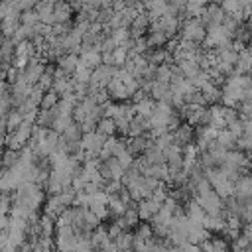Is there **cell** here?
I'll return each instance as SVG.
<instances>
[{
  "mask_svg": "<svg viewBox=\"0 0 252 252\" xmlns=\"http://www.w3.org/2000/svg\"><path fill=\"white\" fill-rule=\"evenodd\" d=\"M91 75H93V69H89V67H85L83 63H79V67H77L75 73H73V79H75L77 83H89V81H91Z\"/></svg>",
  "mask_w": 252,
  "mask_h": 252,
  "instance_id": "ffe728a7",
  "label": "cell"
},
{
  "mask_svg": "<svg viewBox=\"0 0 252 252\" xmlns=\"http://www.w3.org/2000/svg\"><path fill=\"white\" fill-rule=\"evenodd\" d=\"M224 18H226V14H224V10L220 8V4H213V2H209L205 8H203V14L199 16V20L209 28V26H220L222 22H224Z\"/></svg>",
  "mask_w": 252,
  "mask_h": 252,
  "instance_id": "5b68a950",
  "label": "cell"
},
{
  "mask_svg": "<svg viewBox=\"0 0 252 252\" xmlns=\"http://www.w3.org/2000/svg\"><path fill=\"white\" fill-rule=\"evenodd\" d=\"M79 59H81V63H83L85 67H89V69H93V71H94L98 65H102V53H100L96 47H91V49L81 47Z\"/></svg>",
  "mask_w": 252,
  "mask_h": 252,
  "instance_id": "9c48e42d",
  "label": "cell"
},
{
  "mask_svg": "<svg viewBox=\"0 0 252 252\" xmlns=\"http://www.w3.org/2000/svg\"><path fill=\"white\" fill-rule=\"evenodd\" d=\"M22 124H24V114H22L20 110H12V112L8 114V118H6L8 130H16V128H20Z\"/></svg>",
  "mask_w": 252,
  "mask_h": 252,
  "instance_id": "44dd1931",
  "label": "cell"
},
{
  "mask_svg": "<svg viewBox=\"0 0 252 252\" xmlns=\"http://www.w3.org/2000/svg\"><path fill=\"white\" fill-rule=\"evenodd\" d=\"M232 33L220 24V26H209L207 28V37H205V47L209 49H220V47H226L232 43Z\"/></svg>",
  "mask_w": 252,
  "mask_h": 252,
  "instance_id": "7a4b0ae2",
  "label": "cell"
},
{
  "mask_svg": "<svg viewBox=\"0 0 252 252\" xmlns=\"http://www.w3.org/2000/svg\"><path fill=\"white\" fill-rule=\"evenodd\" d=\"M57 252H61V250H57Z\"/></svg>",
  "mask_w": 252,
  "mask_h": 252,
  "instance_id": "4316f807",
  "label": "cell"
},
{
  "mask_svg": "<svg viewBox=\"0 0 252 252\" xmlns=\"http://www.w3.org/2000/svg\"><path fill=\"white\" fill-rule=\"evenodd\" d=\"M136 209H138V217H140V220H150V219H154V217L159 213L161 205L150 197V199H144V201H140Z\"/></svg>",
  "mask_w": 252,
  "mask_h": 252,
  "instance_id": "30bf717a",
  "label": "cell"
},
{
  "mask_svg": "<svg viewBox=\"0 0 252 252\" xmlns=\"http://www.w3.org/2000/svg\"><path fill=\"white\" fill-rule=\"evenodd\" d=\"M154 24H158L167 35H169V39L179 32V28H181V20L177 18V16H171V14H165V16H161L158 22H154Z\"/></svg>",
  "mask_w": 252,
  "mask_h": 252,
  "instance_id": "7c38bea8",
  "label": "cell"
},
{
  "mask_svg": "<svg viewBox=\"0 0 252 252\" xmlns=\"http://www.w3.org/2000/svg\"><path fill=\"white\" fill-rule=\"evenodd\" d=\"M205 177L209 179L211 187L222 197V199H228L234 195V183L224 175V171L220 167H213V169H207L205 171Z\"/></svg>",
  "mask_w": 252,
  "mask_h": 252,
  "instance_id": "6da1fadb",
  "label": "cell"
},
{
  "mask_svg": "<svg viewBox=\"0 0 252 252\" xmlns=\"http://www.w3.org/2000/svg\"><path fill=\"white\" fill-rule=\"evenodd\" d=\"M234 75H252V49L250 47H244L242 51H238Z\"/></svg>",
  "mask_w": 252,
  "mask_h": 252,
  "instance_id": "8fae6325",
  "label": "cell"
},
{
  "mask_svg": "<svg viewBox=\"0 0 252 252\" xmlns=\"http://www.w3.org/2000/svg\"><path fill=\"white\" fill-rule=\"evenodd\" d=\"M234 197L242 203V205H248L252 203V171L240 175L234 183Z\"/></svg>",
  "mask_w": 252,
  "mask_h": 252,
  "instance_id": "277c9868",
  "label": "cell"
},
{
  "mask_svg": "<svg viewBox=\"0 0 252 252\" xmlns=\"http://www.w3.org/2000/svg\"><path fill=\"white\" fill-rule=\"evenodd\" d=\"M217 142H219L224 150H236L238 136H236L234 132H230L228 128H222V130H219V134H217Z\"/></svg>",
  "mask_w": 252,
  "mask_h": 252,
  "instance_id": "e0dca14e",
  "label": "cell"
},
{
  "mask_svg": "<svg viewBox=\"0 0 252 252\" xmlns=\"http://www.w3.org/2000/svg\"><path fill=\"white\" fill-rule=\"evenodd\" d=\"M242 252H250V250H242Z\"/></svg>",
  "mask_w": 252,
  "mask_h": 252,
  "instance_id": "484cf974",
  "label": "cell"
},
{
  "mask_svg": "<svg viewBox=\"0 0 252 252\" xmlns=\"http://www.w3.org/2000/svg\"><path fill=\"white\" fill-rule=\"evenodd\" d=\"M248 47L252 49V35H250V41H248Z\"/></svg>",
  "mask_w": 252,
  "mask_h": 252,
  "instance_id": "cb8c5ba5",
  "label": "cell"
},
{
  "mask_svg": "<svg viewBox=\"0 0 252 252\" xmlns=\"http://www.w3.org/2000/svg\"><path fill=\"white\" fill-rule=\"evenodd\" d=\"M201 246V252H232L224 238H209Z\"/></svg>",
  "mask_w": 252,
  "mask_h": 252,
  "instance_id": "2e32d148",
  "label": "cell"
},
{
  "mask_svg": "<svg viewBox=\"0 0 252 252\" xmlns=\"http://www.w3.org/2000/svg\"><path fill=\"white\" fill-rule=\"evenodd\" d=\"M51 230H53V220H51L49 217H45V219L41 220V232H43V236H49Z\"/></svg>",
  "mask_w": 252,
  "mask_h": 252,
  "instance_id": "603a6c76",
  "label": "cell"
},
{
  "mask_svg": "<svg viewBox=\"0 0 252 252\" xmlns=\"http://www.w3.org/2000/svg\"><path fill=\"white\" fill-rule=\"evenodd\" d=\"M73 4L69 0H55V6H53V20L55 24H67L73 16Z\"/></svg>",
  "mask_w": 252,
  "mask_h": 252,
  "instance_id": "52a82bcc",
  "label": "cell"
},
{
  "mask_svg": "<svg viewBox=\"0 0 252 252\" xmlns=\"http://www.w3.org/2000/svg\"><path fill=\"white\" fill-rule=\"evenodd\" d=\"M57 104H59V94H57L55 91H47V93L43 94L41 102H39V108H41V110H51V108H55Z\"/></svg>",
  "mask_w": 252,
  "mask_h": 252,
  "instance_id": "d6986e66",
  "label": "cell"
},
{
  "mask_svg": "<svg viewBox=\"0 0 252 252\" xmlns=\"http://www.w3.org/2000/svg\"><path fill=\"white\" fill-rule=\"evenodd\" d=\"M185 217H187L191 222L203 224V222H205V219H207V213L203 211V207H201L195 199H191V201H187V203H185Z\"/></svg>",
  "mask_w": 252,
  "mask_h": 252,
  "instance_id": "4fadbf2b",
  "label": "cell"
},
{
  "mask_svg": "<svg viewBox=\"0 0 252 252\" xmlns=\"http://www.w3.org/2000/svg\"><path fill=\"white\" fill-rule=\"evenodd\" d=\"M248 250H250V252H252V246H250V248H248Z\"/></svg>",
  "mask_w": 252,
  "mask_h": 252,
  "instance_id": "d4e9b609",
  "label": "cell"
},
{
  "mask_svg": "<svg viewBox=\"0 0 252 252\" xmlns=\"http://www.w3.org/2000/svg\"><path fill=\"white\" fill-rule=\"evenodd\" d=\"M236 148H238L240 152H244V154H250V152H252V136H250V134H242V136H238V144H236Z\"/></svg>",
  "mask_w": 252,
  "mask_h": 252,
  "instance_id": "7402d4cb",
  "label": "cell"
},
{
  "mask_svg": "<svg viewBox=\"0 0 252 252\" xmlns=\"http://www.w3.org/2000/svg\"><path fill=\"white\" fill-rule=\"evenodd\" d=\"M132 106H134V112H136V116H144V118H150V116L154 114V108H156V100H154L152 96H144L142 100H138V102H132Z\"/></svg>",
  "mask_w": 252,
  "mask_h": 252,
  "instance_id": "9a60e30c",
  "label": "cell"
},
{
  "mask_svg": "<svg viewBox=\"0 0 252 252\" xmlns=\"http://www.w3.org/2000/svg\"><path fill=\"white\" fill-rule=\"evenodd\" d=\"M207 37V26L199 18L183 20L181 24V39L193 41V43H203Z\"/></svg>",
  "mask_w": 252,
  "mask_h": 252,
  "instance_id": "3957f363",
  "label": "cell"
},
{
  "mask_svg": "<svg viewBox=\"0 0 252 252\" xmlns=\"http://www.w3.org/2000/svg\"><path fill=\"white\" fill-rule=\"evenodd\" d=\"M96 132H100L102 136H114L116 134V122L112 120V118H108V116H102L100 120H98V124H96Z\"/></svg>",
  "mask_w": 252,
  "mask_h": 252,
  "instance_id": "ac0fdd59",
  "label": "cell"
},
{
  "mask_svg": "<svg viewBox=\"0 0 252 252\" xmlns=\"http://www.w3.org/2000/svg\"><path fill=\"white\" fill-rule=\"evenodd\" d=\"M193 138H195L193 126H189L187 122H181V124L173 130V144H177V146H181V148L193 144Z\"/></svg>",
  "mask_w": 252,
  "mask_h": 252,
  "instance_id": "8992f818",
  "label": "cell"
},
{
  "mask_svg": "<svg viewBox=\"0 0 252 252\" xmlns=\"http://www.w3.org/2000/svg\"><path fill=\"white\" fill-rule=\"evenodd\" d=\"M32 134H33L32 124L24 120V124H22L20 128H16V132L10 136V146H12V148H22L26 142L32 140Z\"/></svg>",
  "mask_w": 252,
  "mask_h": 252,
  "instance_id": "ba28073f",
  "label": "cell"
},
{
  "mask_svg": "<svg viewBox=\"0 0 252 252\" xmlns=\"http://www.w3.org/2000/svg\"><path fill=\"white\" fill-rule=\"evenodd\" d=\"M79 63H81V59H79L77 53H65V55L59 59V71H61L63 75H73L75 69L79 67Z\"/></svg>",
  "mask_w": 252,
  "mask_h": 252,
  "instance_id": "5bb4252c",
  "label": "cell"
}]
</instances>
